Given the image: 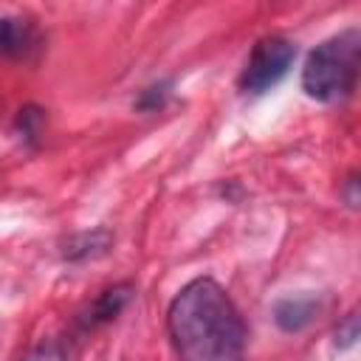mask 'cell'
Masks as SVG:
<instances>
[{"instance_id": "9c48e42d", "label": "cell", "mask_w": 361, "mask_h": 361, "mask_svg": "<svg viewBox=\"0 0 361 361\" xmlns=\"http://www.w3.org/2000/svg\"><path fill=\"white\" fill-rule=\"evenodd\" d=\"M169 99H172V79H158V82L147 85V87L138 93V99L133 102V107H135L138 113H158V110L166 107Z\"/></svg>"}, {"instance_id": "ba28073f", "label": "cell", "mask_w": 361, "mask_h": 361, "mask_svg": "<svg viewBox=\"0 0 361 361\" xmlns=\"http://www.w3.org/2000/svg\"><path fill=\"white\" fill-rule=\"evenodd\" d=\"M42 130H45V110L42 107L28 104L14 116V135H20V141L25 147H34L42 138Z\"/></svg>"}, {"instance_id": "7c38bea8", "label": "cell", "mask_w": 361, "mask_h": 361, "mask_svg": "<svg viewBox=\"0 0 361 361\" xmlns=\"http://www.w3.org/2000/svg\"><path fill=\"white\" fill-rule=\"evenodd\" d=\"M338 195L344 197V203L350 209H358V172H350L347 175V180L341 183V192Z\"/></svg>"}, {"instance_id": "277c9868", "label": "cell", "mask_w": 361, "mask_h": 361, "mask_svg": "<svg viewBox=\"0 0 361 361\" xmlns=\"http://www.w3.org/2000/svg\"><path fill=\"white\" fill-rule=\"evenodd\" d=\"M133 296H135V285H133V282H116V285L104 288V290L76 316V327H79L82 333H87V330H96V327L113 322V319L130 305Z\"/></svg>"}, {"instance_id": "5b68a950", "label": "cell", "mask_w": 361, "mask_h": 361, "mask_svg": "<svg viewBox=\"0 0 361 361\" xmlns=\"http://www.w3.org/2000/svg\"><path fill=\"white\" fill-rule=\"evenodd\" d=\"M322 310V299L313 293H293V296H282L274 305V322L282 333H302L305 327H310L316 322Z\"/></svg>"}, {"instance_id": "52a82bcc", "label": "cell", "mask_w": 361, "mask_h": 361, "mask_svg": "<svg viewBox=\"0 0 361 361\" xmlns=\"http://www.w3.org/2000/svg\"><path fill=\"white\" fill-rule=\"evenodd\" d=\"M39 37L31 20L25 17H0V56L25 59L37 48Z\"/></svg>"}, {"instance_id": "6da1fadb", "label": "cell", "mask_w": 361, "mask_h": 361, "mask_svg": "<svg viewBox=\"0 0 361 361\" xmlns=\"http://www.w3.org/2000/svg\"><path fill=\"white\" fill-rule=\"evenodd\" d=\"M166 333L178 361H245L248 324L212 276H195L172 296Z\"/></svg>"}, {"instance_id": "8992f818", "label": "cell", "mask_w": 361, "mask_h": 361, "mask_svg": "<svg viewBox=\"0 0 361 361\" xmlns=\"http://www.w3.org/2000/svg\"><path fill=\"white\" fill-rule=\"evenodd\" d=\"M113 248V231L99 226V228H87V231H76L62 243V259L65 262H87V259H99Z\"/></svg>"}, {"instance_id": "3957f363", "label": "cell", "mask_w": 361, "mask_h": 361, "mask_svg": "<svg viewBox=\"0 0 361 361\" xmlns=\"http://www.w3.org/2000/svg\"><path fill=\"white\" fill-rule=\"evenodd\" d=\"M293 59H296L293 39H288L282 34L259 37L248 51V59L240 71L237 87L248 96H262L288 76V71L293 68Z\"/></svg>"}, {"instance_id": "30bf717a", "label": "cell", "mask_w": 361, "mask_h": 361, "mask_svg": "<svg viewBox=\"0 0 361 361\" xmlns=\"http://www.w3.org/2000/svg\"><path fill=\"white\" fill-rule=\"evenodd\" d=\"M358 333H361V327H358V313L353 310V313H347V316L336 324V330H333V347H336V350H350V347H355Z\"/></svg>"}, {"instance_id": "7a4b0ae2", "label": "cell", "mask_w": 361, "mask_h": 361, "mask_svg": "<svg viewBox=\"0 0 361 361\" xmlns=\"http://www.w3.org/2000/svg\"><path fill=\"white\" fill-rule=\"evenodd\" d=\"M361 73V31L355 25L322 39L302 65V90L319 104H341L358 87Z\"/></svg>"}, {"instance_id": "8fae6325", "label": "cell", "mask_w": 361, "mask_h": 361, "mask_svg": "<svg viewBox=\"0 0 361 361\" xmlns=\"http://www.w3.org/2000/svg\"><path fill=\"white\" fill-rule=\"evenodd\" d=\"M20 361H68V353H65V344L62 341L48 338V341L34 344Z\"/></svg>"}]
</instances>
